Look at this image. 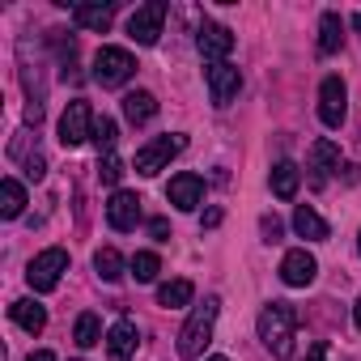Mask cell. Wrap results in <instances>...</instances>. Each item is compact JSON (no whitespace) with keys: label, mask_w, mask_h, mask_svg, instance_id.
<instances>
[{"label":"cell","mask_w":361,"mask_h":361,"mask_svg":"<svg viewBox=\"0 0 361 361\" xmlns=\"http://www.w3.org/2000/svg\"><path fill=\"white\" fill-rule=\"evenodd\" d=\"M293 331H298V310L289 302H268L259 310V340L272 357H293Z\"/></svg>","instance_id":"obj_1"},{"label":"cell","mask_w":361,"mask_h":361,"mask_svg":"<svg viewBox=\"0 0 361 361\" xmlns=\"http://www.w3.org/2000/svg\"><path fill=\"white\" fill-rule=\"evenodd\" d=\"M217 310H221V298H204V306H196V310H192V319L183 323V331H178V357L196 361V357L204 353V344L213 340Z\"/></svg>","instance_id":"obj_2"},{"label":"cell","mask_w":361,"mask_h":361,"mask_svg":"<svg viewBox=\"0 0 361 361\" xmlns=\"http://www.w3.org/2000/svg\"><path fill=\"white\" fill-rule=\"evenodd\" d=\"M68 272V251L64 247H47L43 255H35L30 259V268H26V281H30V289L35 293H51L56 285H60V276Z\"/></svg>","instance_id":"obj_3"},{"label":"cell","mask_w":361,"mask_h":361,"mask_svg":"<svg viewBox=\"0 0 361 361\" xmlns=\"http://www.w3.org/2000/svg\"><path fill=\"white\" fill-rule=\"evenodd\" d=\"M132 73H136V60H132V51H123V47H102V51L94 56V81H98L102 90H119Z\"/></svg>","instance_id":"obj_4"},{"label":"cell","mask_w":361,"mask_h":361,"mask_svg":"<svg viewBox=\"0 0 361 361\" xmlns=\"http://www.w3.org/2000/svg\"><path fill=\"white\" fill-rule=\"evenodd\" d=\"M94 111H90V102L85 98H77V102H68V111L60 115V145L64 149H77V145H85V140H94Z\"/></svg>","instance_id":"obj_5"},{"label":"cell","mask_w":361,"mask_h":361,"mask_svg":"<svg viewBox=\"0 0 361 361\" xmlns=\"http://www.w3.org/2000/svg\"><path fill=\"white\" fill-rule=\"evenodd\" d=\"M188 149V136H178V132H170V136H153L140 153H136V174H145V178H153L174 153H183Z\"/></svg>","instance_id":"obj_6"},{"label":"cell","mask_w":361,"mask_h":361,"mask_svg":"<svg viewBox=\"0 0 361 361\" xmlns=\"http://www.w3.org/2000/svg\"><path fill=\"white\" fill-rule=\"evenodd\" d=\"M161 22H166V5H161V0H149V5H140V9L132 13L128 35H132L140 47H153L157 35H161Z\"/></svg>","instance_id":"obj_7"},{"label":"cell","mask_w":361,"mask_h":361,"mask_svg":"<svg viewBox=\"0 0 361 361\" xmlns=\"http://www.w3.org/2000/svg\"><path fill=\"white\" fill-rule=\"evenodd\" d=\"M344 111H348V90H344V81H340V77H323V85H319V119H323L327 128H340V123H344Z\"/></svg>","instance_id":"obj_8"},{"label":"cell","mask_w":361,"mask_h":361,"mask_svg":"<svg viewBox=\"0 0 361 361\" xmlns=\"http://www.w3.org/2000/svg\"><path fill=\"white\" fill-rule=\"evenodd\" d=\"M204 77H209V98H213V106H230L234 94H238V85H243V73H238L234 64H209Z\"/></svg>","instance_id":"obj_9"},{"label":"cell","mask_w":361,"mask_h":361,"mask_svg":"<svg viewBox=\"0 0 361 361\" xmlns=\"http://www.w3.org/2000/svg\"><path fill=\"white\" fill-rule=\"evenodd\" d=\"M166 200H170L174 209L192 213V209H196V204L204 200V178H200V174H192V170L174 174V178H170V188H166Z\"/></svg>","instance_id":"obj_10"},{"label":"cell","mask_w":361,"mask_h":361,"mask_svg":"<svg viewBox=\"0 0 361 361\" xmlns=\"http://www.w3.org/2000/svg\"><path fill=\"white\" fill-rule=\"evenodd\" d=\"M314 276H319V259H314L306 247H298V251H289V255L281 259V281H285V285L306 289Z\"/></svg>","instance_id":"obj_11"},{"label":"cell","mask_w":361,"mask_h":361,"mask_svg":"<svg viewBox=\"0 0 361 361\" xmlns=\"http://www.w3.org/2000/svg\"><path fill=\"white\" fill-rule=\"evenodd\" d=\"M106 221H111V230H119V234L136 230V221H140V196H136V192H115V196L106 200Z\"/></svg>","instance_id":"obj_12"},{"label":"cell","mask_w":361,"mask_h":361,"mask_svg":"<svg viewBox=\"0 0 361 361\" xmlns=\"http://www.w3.org/2000/svg\"><path fill=\"white\" fill-rule=\"evenodd\" d=\"M196 47H200V56H204V60H213V64H226V56L234 51V35H230L226 26H217V22H204V26H200V39H196Z\"/></svg>","instance_id":"obj_13"},{"label":"cell","mask_w":361,"mask_h":361,"mask_svg":"<svg viewBox=\"0 0 361 361\" xmlns=\"http://www.w3.org/2000/svg\"><path fill=\"white\" fill-rule=\"evenodd\" d=\"M340 170V149L331 140H314L310 145V178H314V188L327 183V174Z\"/></svg>","instance_id":"obj_14"},{"label":"cell","mask_w":361,"mask_h":361,"mask_svg":"<svg viewBox=\"0 0 361 361\" xmlns=\"http://www.w3.org/2000/svg\"><path fill=\"white\" fill-rule=\"evenodd\" d=\"M136 353V323L132 319H119L111 331H106V357L111 361H128Z\"/></svg>","instance_id":"obj_15"},{"label":"cell","mask_w":361,"mask_h":361,"mask_svg":"<svg viewBox=\"0 0 361 361\" xmlns=\"http://www.w3.org/2000/svg\"><path fill=\"white\" fill-rule=\"evenodd\" d=\"M9 314H13V323H18L22 331H30V336H39V331L47 327V310H43L35 298H22V302H13V306H9Z\"/></svg>","instance_id":"obj_16"},{"label":"cell","mask_w":361,"mask_h":361,"mask_svg":"<svg viewBox=\"0 0 361 361\" xmlns=\"http://www.w3.org/2000/svg\"><path fill=\"white\" fill-rule=\"evenodd\" d=\"M298 183H302V170L293 161H276L272 166V196L276 200H293L298 196Z\"/></svg>","instance_id":"obj_17"},{"label":"cell","mask_w":361,"mask_h":361,"mask_svg":"<svg viewBox=\"0 0 361 361\" xmlns=\"http://www.w3.org/2000/svg\"><path fill=\"white\" fill-rule=\"evenodd\" d=\"M111 5H77L73 9V22L81 26V30H98V35H106L111 30Z\"/></svg>","instance_id":"obj_18"},{"label":"cell","mask_w":361,"mask_h":361,"mask_svg":"<svg viewBox=\"0 0 361 361\" xmlns=\"http://www.w3.org/2000/svg\"><path fill=\"white\" fill-rule=\"evenodd\" d=\"M340 47H344V22H340V13H323L319 18V51L336 56Z\"/></svg>","instance_id":"obj_19"},{"label":"cell","mask_w":361,"mask_h":361,"mask_svg":"<svg viewBox=\"0 0 361 361\" xmlns=\"http://www.w3.org/2000/svg\"><path fill=\"white\" fill-rule=\"evenodd\" d=\"M123 115H128L132 123H149V119L157 115V98H153L149 90H132V94H123Z\"/></svg>","instance_id":"obj_20"},{"label":"cell","mask_w":361,"mask_h":361,"mask_svg":"<svg viewBox=\"0 0 361 361\" xmlns=\"http://www.w3.org/2000/svg\"><path fill=\"white\" fill-rule=\"evenodd\" d=\"M293 230H298L306 243H327V221H323L314 209H306V204L293 213Z\"/></svg>","instance_id":"obj_21"},{"label":"cell","mask_w":361,"mask_h":361,"mask_svg":"<svg viewBox=\"0 0 361 361\" xmlns=\"http://www.w3.org/2000/svg\"><path fill=\"white\" fill-rule=\"evenodd\" d=\"M196 298V285L192 281H166L161 289H157V302L166 306V310H178V306H188Z\"/></svg>","instance_id":"obj_22"},{"label":"cell","mask_w":361,"mask_h":361,"mask_svg":"<svg viewBox=\"0 0 361 361\" xmlns=\"http://www.w3.org/2000/svg\"><path fill=\"white\" fill-rule=\"evenodd\" d=\"M22 209H26V188L18 178H5L0 183V217H22Z\"/></svg>","instance_id":"obj_23"},{"label":"cell","mask_w":361,"mask_h":361,"mask_svg":"<svg viewBox=\"0 0 361 361\" xmlns=\"http://www.w3.org/2000/svg\"><path fill=\"white\" fill-rule=\"evenodd\" d=\"M94 272H98L106 285H115V281L123 276V255H119L115 247H102V251L94 255Z\"/></svg>","instance_id":"obj_24"},{"label":"cell","mask_w":361,"mask_h":361,"mask_svg":"<svg viewBox=\"0 0 361 361\" xmlns=\"http://www.w3.org/2000/svg\"><path fill=\"white\" fill-rule=\"evenodd\" d=\"M128 268H132V276H136V281H140V285H149V281H153V276H157V272H161V259H157V255H153V251H136V255H132V264H128Z\"/></svg>","instance_id":"obj_25"},{"label":"cell","mask_w":361,"mask_h":361,"mask_svg":"<svg viewBox=\"0 0 361 361\" xmlns=\"http://www.w3.org/2000/svg\"><path fill=\"white\" fill-rule=\"evenodd\" d=\"M73 340H77L81 348H94V344L102 340V323H98V314H81L77 327H73Z\"/></svg>","instance_id":"obj_26"},{"label":"cell","mask_w":361,"mask_h":361,"mask_svg":"<svg viewBox=\"0 0 361 361\" xmlns=\"http://www.w3.org/2000/svg\"><path fill=\"white\" fill-rule=\"evenodd\" d=\"M115 140H119V128H115V119L102 115V119L94 123V145H98V153L111 157V153H115Z\"/></svg>","instance_id":"obj_27"},{"label":"cell","mask_w":361,"mask_h":361,"mask_svg":"<svg viewBox=\"0 0 361 361\" xmlns=\"http://www.w3.org/2000/svg\"><path fill=\"white\" fill-rule=\"evenodd\" d=\"M98 174H102V183H106V188H115L119 178H123V161L111 153V157H102V161H98Z\"/></svg>","instance_id":"obj_28"},{"label":"cell","mask_w":361,"mask_h":361,"mask_svg":"<svg viewBox=\"0 0 361 361\" xmlns=\"http://www.w3.org/2000/svg\"><path fill=\"white\" fill-rule=\"evenodd\" d=\"M259 230H264V243H281V234H285V226H281L276 217H264Z\"/></svg>","instance_id":"obj_29"},{"label":"cell","mask_w":361,"mask_h":361,"mask_svg":"<svg viewBox=\"0 0 361 361\" xmlns=\"http://www.w3.org/2000/svg\"><path fill=\"white\" fill-rule=\"evenodd\" d=\"M43 170H47V161H43V153L35 149V153L26 157V174H30V178H43Z\"/></svg>","instance_id":"obj_30"},{"label":"cell","mask_w":361,"mask_h":361,"mask_svg":"<svg viewBox=\"0 0 361 361\" xmlns=\"http://www.w3.org/2000/svg\"><path fill=\"white\" fill-rule=\"evenodd\" d=\"M149 234H153L157 243H166V234H170V226H166L161 217H153V221H149Z\"/></svg>","instance_id":"obj_31"},{"label":"cell","mask_w":361,"mask_h":361,"mask_svg":"<svg viewBox=\"0 0 361 361\" xmlns=\"http://www.w3.org/2000/svg\"><path fill=\"white\" fill-rule=\"evenodd\" d=\"M306 361H327V340H314L310 353H306Z\"/></svg>","instance_id":"obj_32"},{"label":"cell","mask_w":361,"mask_h":361,"mask_svg":"<svg viewBox=\"0 0 361 361\" xmlns=\"http://www.w3.org/2000/svg\"><path fill=\"white\" fill-rule=\"evenodd\" d=\"M217 226H221V209H209L204 213V230H217Z\"/></svg>","instance_id":"obj_33"},{"label":"cell","mask_w":361,"mask_h":361,"mask_svg":"<svg viewBox=\"0 0 361 361\" xmlns=\"http://www.w3.org/2000/svg\"><path fill=\"white\" fill-rule=\"evenodd\" d=\"M30 361H56V357H51V353L43 348V353H30Z\"/></svg>","instance_id":"obj_34"},{"label":"cell","mask_w":361,"mask_h":361,"mask_svg":"<svg viewBox=\"0 0 361 361\" xmlns=\"http://www.w3.org/2000/svg\"><path fill=\"white\" fill-rule=\"evenodd\" d=\"M353 319H357V327H361V298H357V306H353Z\"/></svg>","instance_id":"obj_35"},{"label":"cell","mask_w":361,"mask_h":361,"mask_svg":"<svg viewBox=\"0 0 361 361\" xmlns=\"http://www.w3.org/2000/svg\"><path fill=\"white\" fill-rule=\"evenodd\" d=\"M353 26H357V35H361V13H357V18H353Z\"/></svg>","instance_id":"obj_36"},{"label":"cell","mask_w":361,"mask_h":361,"mask_svg":"<svg viewBox=\"0 0 361 361\" xmlns=\"http://www.w3.org/2000/svg\"><path fill=\"white\" fill-rule=\"evenodd\" d=\"M209 361H226V357H209Z\"/></svg>","instance_id":"obj_37"},{"label":"cell","mask_w":361,"mask_h":361,"mask_svg":"<svg viewBox=\"0 0 361 361\" xmlns=\"http://www.w3.org/2000/svg\"><path fill=\"white\" fill-rule=\"evenodd\" d=\"M357 251H361V234H357Z\"/></svg>","instance_id":"obj_38"}]
</instances>
